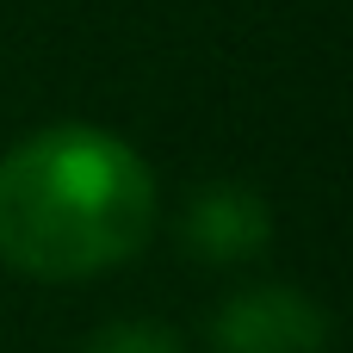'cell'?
Returning a JSON list of instances; mask_svg holds the SVG:
<instances>
[{
    "instance_id": "1",
    "label": "cell",
    "mask_w": 353,
    "mask_h": 353,
    "mask_svg": "<svg viewBox=\"0 0 353 353\" xmlns=\"http://www.w3.org/2000/svg\"><path fill=\"white\" fill-rule=\"evenodd\" d=\"M155 230V174L93 124L31 130L0 161V261L25 279H93L124 267Z\"/></svg>"
},
{
    "instance_id": "2",
    "label": "cell",
    "mask_w": 353,
    "mask_h": 353,
    "mask_svg": "<svg viewBox=\"0 0 353 353\" xmlns=\"http://www.w3.org/2000/svg\"><path fill=\"white\" fill-rule=\"evenodd\" d=\"M211 347L217 353H329V316L316 298H304L292 285H254L217 310Z\"/></svg>"
},
{
    "instance_id": "3",
    "label": "cell",
    "mask_w": 353,
    "mask_h": 353,
    "mask_svg": "<svg viewBox=\"0 0 353 353\" xmlns=\"http://www.w3.org/2000/svg\"><path fill=\"white\" fill-rule=\"evenodd\" d=\"M273 236V211L254 186H236V180H217V186H199L186 217H180V242L186 254L199 261H248L261 254Z\"/></svg>"
},
{
    "instance_id": "4",
    "label": "cell",
    "mask_w": 353,
    "mask_h": 353,
    "mask_svg": "<svg viewBox=\"0 0 353 353\" xmlns=\"http://www.w3.org/2000/svg\"><path fill=\"white\" fill-rule=\"evenodd\" d=\"M81 353H186V347L161 323H112V329H99Z\"/></svg>"
}]
</instances>
